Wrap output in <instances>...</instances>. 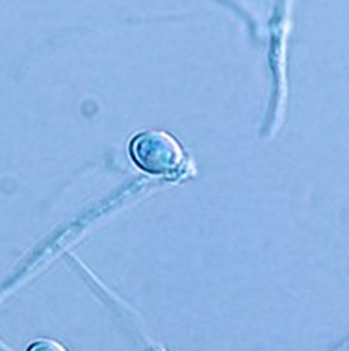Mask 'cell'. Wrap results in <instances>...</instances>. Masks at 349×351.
I'll list each match as a JSON object with an SVG mask.
<instances>
[{
	"label": "cell",
	"mask_w": 349,
	"mask_h": 351,
	"mask_svg": "<svg viewBox=\"0 0 349 351\" xmlns=\"http://www.w3.org/2000/svg\"><path fill=\"white\" fill-rule=\"evenodd\" d=\"M132 158L143 171L156 177H175L182 171L186 154L182 145L164 130H147L134 138Z\"/></svg>",
	"instance_id": "1"
},
{
	"label": "cell",
	"mask_w": 349,
	"mask_h": 351,
	"mask_svg": "<svg viewBox=\"0 0 349 351\" xmlns=\"http://www.w3.org/2000/svg\"><path fill=\"white\" fill-rule=\"evenodd\" d=\"M28 351H67L64 346L56 342V340H49V339H43V340H38L36 344L30 346V350Z\"/></svg>",
	"instance_id": "2"
}]
</instances>
